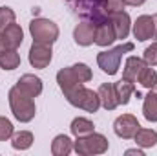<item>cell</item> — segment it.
Instances as JSON below:
<instances>
[{
    "instance_id": "d6a6232c",
    "label": "cell",
    "mask_w": 157,
    "mask_h": 156,
    "mask_svg": "<svg viewBox=\"0 0 157 156\" xmlns=\"http://www.w3.org/2000/svg\"><path fill=\"white\" fill-rule=\"evenodd\" d=\"M154 17V28H155V33H154V39H157V13L155 15H152Z\"/></svg>"
},
{
    "instance_id": "9a60e30c",
    "label": "cell",
    "mask_w": 157,
    "mask_h": 156,
    "mask_svg": "<svg viewBox=\"0 0 157 156\" xmlns=\"http://www.w3.org/2000/svg\"><path fill=\"white\" fill-rule=\"evenodd\" d=\"M99 97H101V105L106 110H115L119 107V99H117V92H115V84L113 83H102L97 90Z\"/></svg>"
},
{
    "instance_id": "f1b7e54d",
    "label": "cell",
    "mask_w": 157,
    "mask_h": 156,
    "mask_svg": "<svg viewBox=\"0 0 157 156\" xmlns=\"http://www.w3.org/2000/svg\"><path fill=\"white\" fill-rule=\"evenodd\" d=\"M144 63L148 64V66H155L157 64V42H154L152 46H148L146 50H144Z\"/></svg>"
},
{
    "instance_id": "7a4b0ae2",
    "label": "cell",
    "mask_w": 157,
    "mask_h": 156,
    "mask_svg": "<svg viewBox=\"0 0 157 156\" xmlns=\"http://www.w3.org/2000/svg\"><path fill=\"white\" fill-rule=\"evenodd\" d=\"M71 9L77 13L80 18L84 20H90L93 24H99V22H104V20H110V15L104 7V2L106 0H66Z\"/></svg>"
},
{
    "instance_id": "d4e9b609",
    "label": "cell",
    "mask_w": 157,
    "mask_h": 156,
    "mask_svg": "<svg viewBox=\"0 0 157 156\" xmlns=\"http://www.w3.org/2000/svg\"><path fill=\"white\" fill-rule=\"evenodd\" d=\"M137 83L141 84V86H144V88H154L157 84V72L154 70V66H144L143 68V72L139 74V79H137Z\"/></svg>"
},
{
    "instance_id": "f546056e",
    "label": "cell",
    "mask_w": 157,
    "mask_h": 156,
    "mask_svg": "<svg viewBox=\"0 0 157 156\" xmlns=\"http://www.w3.org/2000/svg\"><path fill=\"white\" fill-rule=\"evenodd\" d=\"M124 2L122 0H106L104 2V7H106V11H108V15H112V13H117V11H122L124 9Z\"/></svg>"
},
{
    "instance_id": "30bf717a",
    "label": "cell",
    "mask_w": 157,
    "mask_h": 156,
    "mask_svg": "<svg viewBox=\"0 0 157 156\" xmlns=\"http://www.w3.org/2000/svg\"><path fill=\"white\" fill-rule=\"evenodd\" d=\"M57 83H59L60 90L64 92V96L71 94L73 90H77L78 86L84 84V83L75 76V72L71 70V66H70V68H62V70H59V74H57Z\"/></svg>"
},
{
    "instance_id": "ffe728a7",
    "label": "cell",
    "mask_w": 157,
    "mask_h": 156,
    "mask_svg": "<svg viewBox=\"0 0 157 156\" xmlns=\"http://www.w3.org/2000/svg\"><path fill=\"white\" fill-rule=\"evenodd\" d=\"M115 92H117L119 105H128L132 96L135 94V84L126 79H121L119 83H115Z\"/></svg>"
},
{
    "instance_id": "484cf974",
    "label": "cell",
    "mask_w": 157,
    "mask_h": 156,
    "mask_svg": "<svg viewBox=\"0 0 157 156\" xmlns=\"http://www.w3.org/2000/svg\"><path fill=\"white\" fill-rule=\"evenodd\" d=\"M15 20H17L15 11H13L11 7H7V6H2V7H0V30L7 28V26L13 24Z\"/></svg>"
},
{
    "instance_id": "e0dca14e",
    "label": "cell",
    "mask_w": 157,
    "mask_h": 156,
    "mask_svg": "<svg viewBox=\"0 0 157 156\" xmlns=\"http://www.w3.org/2000/svg\"><path fill=\"white\" fill-rule=\"evenodd\" d=\"M144 66H146L144 59H139V57H135V55L128 57L126 63H124V68H122V79H126V81H130V83L135 84L137 79H139V74L143 72Z\"/></svg>"
},
{
    "instance_id": "836d02e7",
    "label": "cell",
    "mask_w": 157,
    "mask_h": 156,
    "mask_svg": "<svg viewBox=\"0 0 157 156\" xmlns=\"http://www.w3.org/2000/svg\"><path fill=\"white\" fill-rule=\"evenodd\" d=\"M2 50H6V46H4V40H2V35H0V51Z\"/></svg>"
},
{
    "instance_id": "44dd1931",
    "label": "cell",
    "mask_w": 157,
    "mask_h": 156,
    "mask_svg": "<svg viewBox=\"0 0 157 156\" xmlns=\"http://www.w3.org/2000/svg\"><path fill=\"white\" fill-rule=\"evenodd\" d=\"M71 134L75 138H80V136H86V134H91L95 132V125L93 121H90L88 117H75L71 121V127H70Z\"/></svg>"
},
{
    "instance_id": "ac0fdd59",
    "label": "cell",
    "mask_w": 157,
    "mask_h": 156,
    "mask_svg": "<svg viewBox=\"0 0 157 156\" xmlns=\"http://www.w3.org/2000/svg\"><path fill=\"white\" fill-rule=\"evenodd\" d=\"M143 114L148 121L157 123V88H150V92L144 96V103H143Z\"/></svg>"
},
{
    "instance_id": "8fae6325",
    "label": "cell",
    "mask_w": 157,
    "mask_h": 156,
    "mask_svg": "<svg viewBox=\"0 0 157 156\" xmlns=\"http://www.w3.org/2000/svg\"><path fill=\"white\" fill-rule=\"evenodd\" d=\"M0 35H2V40H4V46H6V50H17L20 44H22V40H24V31H22V28L18 26V24H9L7 28H4V30H0Z\"/></svg>"
},
{
    "instance_id": "603a6c76",
    "label": "cell",
    "mask_w": 157,
    "mask_h": 156,
    "mask_svg": "<svg viewBox=\"0 0 157 156\" xmlns=\"http://www.w3.org/2000/svg\"><path fill=\"white\" fill-rule=\"evenodd\" d=\"M20 64V55L17 50H2L0 51V68L2 70H15Z\"/></svg>"
},
{
    "instance_id": "cb8c5ba5",
    "label": "cell",
    "mask_w": 157,
    "mask_h": 156,
    "mask_svg": "<svg viewBox=\"0 0 157 156\" xmlns=\"http://www.w3.org/2000/svg\"><path fill=\"white\" fill-rule=\"evenodd\" d=\"M11 145L17 151H26L33 145V134L29 130H20V132L11 136Z\"/></svg>"
},
{
    "instance_id": "ba28073f",
    "label": "cell",
    "mask_w": 157,
    "mask_h": 156,
    "mask_svg": "<svg viewBox=\"0 0 157 156\" xmlns=\"http://www.w3.org/2000/svg\"><path fill=\"white\" fill-rule=\"evenodd\" d=\"M139 129H141V125H139L137 117L132 116V114H122V116H119L117 119H115V123H113L115 134H117L119 138H122V140L133 138Z\"/></svg>"
},
{
    "instance_id": "8992f818",
    "label": "cell",
    "mask_w": 157,
    "mask_h": 156,
    "mask_svg": "<svg viewBox=\"0 0 157 156\" xmlns=\"http://www.w3.org/2000/svg\"><path fill=\"white\" fill-rule=\"evenodd\" d=\"M29 33L35 42H42V44H53L59 39V26L49 20V18H33L29 22Z\"/></svg>"
},
{
    "instance_id": "5bb4252c",
    "label": "cell",
    "mask_w": 157,
    "mask_h": 156,
    "mask_svg": "<svg viewBox=\"0 0 157 156\" xmlns=\"http://www.w3.org/2000/svg\"><path fill=\"white\" fill-rule=\"evenodd\" d=\"M110 22L113 26V31L117 35V39H126L128 33H130V26H132V20H130V15L122 9V11H117V13H112L110 15Z\"/></svg>"
},
{
    "instance_id": "1f68e13d",
    "label": "cell",
    "mask_w": 157,
    "mask_h": 156,
    "mask_svg": "<svg viewBox=\"0 0 157 156\" xmlns=\"http://www.w3.org/2000/svg\"><path fill=\"white\" fill-rule=\"evenodd\" d=\"M126 154H137V156H143V151L141 149H128Z\"/></svg>"
},
{
    "instance_id": "4fadbf2b",
    "label": "cell",
    "mask_w": 157,
    "mask_h": 156,
    "mask_svg": "<svg viewBox=\"0 0 157 156\" xmlns=\"http://www.w3.org/2000/svg\"><path fill=\"white\" fill-rule=\"evenodd\" d=\"M117 40V35L113 31V26L110 20H104V22H99L97 28H95V44L101 46V48H106L110 44H113Z\"/></svg>"
},
{
    "instance_id": "52a82bcc",
    "label": "cell",
    "mask_w": 157,
    "mask_h": 156,
    "mask_svg": "<svg viewBox=\"0 0 157 156\" xmlns=\"http://www.w3.org/2000/svg\"><path fill=\"white\" fill-rule=\"evenodd\" d=\"M51 57H53V50H51V44H42V42H35L31 44L29 48V64L33 68H46L49 63H51Z\"/></svg>"
},
{
    "instance_id": "7c38bea8",
    "label": "cell",
    "mask_w": 157,
    "mask_h": 156,
    "mask_svg": "<svg viewBox=\"0 0 157 156\" xmlns=\"http://www.w3.org/2000/svg\"><path fill=\"white\" fill-rule=\"evenodd\" d=\"M95 28H97V24H93L90 20H84V22L77 24V28L73 31L75 42L78 46H91L95 42Z\"/></svg>"
},
{
    "instance_id": "3957f363",
    "label": "cell",
    "mask_w": 157,
    "mask_h": 156,
    "mask_svg": "<svg viewBox=\"0 0 157 156\" xmlns=\"http://www.w3.org/2000/svg\"><path fill=\"white\" fill-rule=\"evenodd\" d=\"M128 51H133V42H122V44H119V46L108 50V51H101L97 55V64L104 74L115 76L119 72V68H121L122 55L128 53Z\"/></svg>"
},
{
    "instance_id": "6da1fadb",
    "label": "cell",
    "mask_w": 157,
    "mask_h": 156,
    "mask_svg": "<svg viewBox=\"0 0 157 156\" xmlns=\"http://www.w3.org/2000/svg\"><path fill=\"white\" fill-rule=\"evenodd\" d=\"M9 97V107H11V112L17 121L20 123H29L33 117H35V112H37V107H35V101L31 96L24 94L17 84L9 90L7 94Z\"/></svg>"
},
{
    "instance_id": "4316f807",
    "label": "cell",
    "mask_w": 157,
    "mask_h": 156,
    "mask_svg": "<svg viewBox=\"0 0 157 156\" xmlns=\"http://www.w3.org/2000/svg\"><path fill=\"white\" fill-rule=\"evenodd\" d=\"M13 123L7 119V117L0 116V142H7L15 132H13Z\"/></svg>"
},
{
    "instance_id": "277c9868",
    "label": "cell",
    "mask_w": 157,
    "mask_h": 156,
    "mask_svg": "<svg viewBox=\"0 0 157 156\" xmlns=\"http://www.w3.org/2000/svg\"><path fill=\"white\" fill-rule=\"evenodd\" d=\"M110 147L108 138L99 132H91L86 136H80L73 142V151L80 156H91V154H102Z\"/></svg>"
},
{
    "instance_id": "5b68a950",
    "label": "cell",
    "mask_w": 157,
    "mask_h": 156,
    "mask_svg": "<svg viewBox=\"0 0 157 156\" xmlns=\"http://www.w3.org/2000/svg\"><path fill=\"white\" fill-rule=\"evenodd\" d=\"M64 97L68 99L70 105H73V107H77V109H82V110H86V112H91V114L97 112L99 107H101V97H99V94L93 92V90H90V88H86L84 84L78 86L77 90H73L71 94L64 96Z\"/></svg>"
},
{
    "instance_id": "4dcf8cb0",
    "label": "cell",
    "mask_w": 157,
    "mask_h": 156,
    "mask_svg": "<svg viewBox=\"0 0 157 156\" xmlns=\"http://www.w3.org/2000/svg\"><path fill=\"white\" fill-rule=\"evenodd\" d=\"M126 6H133V7H137V6H143L146 0H122Z\"/></svg>"
},
{
    "instance_id": "83f0119b",
    "label": "cell",
    "mask_w": 157,
    "mask_h": 156,
    "mask_svg": "<svg viewBox=\"0 0 157 156\" xmlns=\"http://www.w3.org/2000/svg\"><path fill=\"white\" fill-rule=\"evenodd\" d=\"M71 70L75 72V76H77L82 83L91 81V70H90V66H88V64H84V63H77V64H73V66H71Z\"/></svg>"
},
{
    "instance_id": "7402d4cb",
    "label": "cell",
    "mask_w": 157,
    "mask_h": 156,
    "mask_svg": "<svg viewBox=\"0 0 157 156\" xmlns=\"http://www.w3.org/2000/svg\"><path fill=\"white\" fill-rule=\"evenodd\" d=\"M135 143L143 149H148V147H154L157 145V132L154 129H139L137 134L133 136Z\"/></svg>"
},
{
    "instance_id": "d6986e66",
    "label": "cell",
    "mask_w": 157,
    "mask_h": 156,
    "mask_svg": "<svg viewBox=\"0 0 157 156\" xmlns=\"http://www.w3.org/2000/svg\"><path fill=\"white\" fill-rule=\"evenodd\" d=\"M71 151H73V142L66 134H59L51 142V153H53V156H68Z\"/></svg>"
},
{
    "instance_id": "9c48e42d",
    "label": "cell",
    "mask_w": 157,
    "mask_h": 156,
    "mask_svg": "<svg viewBox=\"0 0 157 156\" xmlns=\"http://www.w3.org/2000/svg\"><path fill=\"white\" fill-rule=\"evenodd\" d=\"M154 33H155V28H154V17L150 15H141L137 17L135 24H133V35L135 39L144 42V40L154 39Z\"/></svg>"
},
{
    "instance_id": "2e32d148",
    "label": "cell",
    "mask_w": 157,
    "mask_h": 156,
    "mask_svg": "<svg viewBox=\"0 0 157 156\" xmlns=\"http://www.w3.org/2000/svg\"><path fill=\"white\" fill-rule=\"evenodd\" d=\"M17 86L24 94H28L31 97H37V96L42 94V79L33 76V74H24L22 77L17 81Z\"/></svg>"
}]
</instances>
